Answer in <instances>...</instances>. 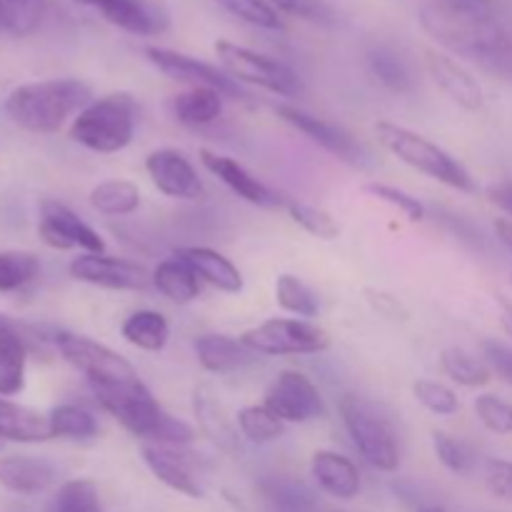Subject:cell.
Segmentation results:
<instances>
[{
	"label": "cell",
	"instance_id": "obj_1",
	"mask_svg": "<svg viewBox=\"0 0 512 512\" xmlns=\"http://www.w3.org/2000/svg\"><path fill=\"white\" fill-rule=\"evenodd\" d=\"M420 25L435 43L512 83V23L490 13L488 3L435 0L420 10Z\"/></svg>",
	"mask_w": 512,
	"mask_h": 512
},
{
	"label": "cell",
	"instance_id": "obj_2",
	"mask_svg": "<svg viewBox=\"0 0 512 512\" xmlns=\"http://www.w3.org/2000/svg\"><path fill=\"white\" fill-rule=\"evenodd\" d=\"M90 390L100 408L113 415L135 438L148 440L150 445H178V448L195 440V430L170 415L145 388L143 380L125 385H90Z\"/></svg>",
	"mask_w": 512,
	"mask_h": 512
},
{
	"label": "cell",
	"instance_id": "obj_3",
	"mask_svg": "<svg viewBox=\"0 0 512 512\" xmlns=\"http://www.w3.org/2000/svg\"><path fill=\"white\" fill-rule=\"evenodd\" d=\"M93 88L78 78H50L18 85L5 98L3 110L28 133H58L70 118L93 103Z\"/></svg>",
	"mask_w": 512,
	"mask_h": 512
},
{
	"label": "cell",
	"instance_id": "obj_4",
	"mask_svg": "<svg viewBox=\"0 0 512 512\" xmlns=\"http://www.w3.org/2000/svg\"><path fill=\"white\" fill-rule=\"evenodd\" d=\"M378 140L390 155L405 163L408 168L418 170V173L428 175V178L438 180V183L448 185V188L458 190V193H475V180L470 170L460 163L458 158L440 148L425 135L415 133V130L405 128V125L390 123V120H380L375 125Z\"/></svg>",
	"mask_w": 512,
	"mask_h": 512
},
{
	"label": "cell",
	"instance_id": "obj_5",
	"mask_svg": "<svg viewBox=\"0 0 512 512\" xmlns=\"http://www.w3.org/2000/svg\"><path fill=\"white\" fill-rule=\"evenodd\" d=\"M138 103L130 93H108L95 98L75 115L70 138L93 153H120L135 138Z\"/></svg>",
	"mask_w": 512,
	"mask_h": 512
},
{
	"label": "cell",
	"instance_id": "obj_6",
	"mask_svg": "<svg viewBox=\"0 0 512 512\" xmlns=\"http://www.w3.org/2000/svg\"><path fill=\"white\" fill-rule=\"evenodd\" d=\"M338 408L360 458L380 473H395L400 465V445L390 420L373 403L353 393L343 395Z\"/></svg>",
	"mask_w": 512,
	"mask_h": 512
},
{
	"label": "cell",
	"instance_id": "obj_7",
	"mask_svg": "<svg viewBox=\"0 0 512 512\" xmlns=\"http://www.w3.org/2000/svg\"><path fill=\"white\" fill-rule=\"evenodd\" d=\"M215 53H218L220 65L235 83H250L258 88L270 90L285 98H298L303 93V80L290 65L270 58V55L255 53L245 45L233 43V40H215Z\"/></svg>",
	"mask_w": 512,
	"mask_h": 512
},
{
	"label": "cell",
	"instance_id": "obj_8",
	"mask_svg": "<svg viewBox=\"0 0 512 512\" xmlns=\"http://www.w3.org/2000/svg\"><path fill=\"white\" fill-rule=\"evenodd\" d=\"M250 353L283 358V355H318L330 348V333L303 318H270L240 335Z\"/></svg>",
	"mask_w": 512,
	"mask_h": 512
},
{
	"label": "cell",
	"instance_id": "obj_9",
	"mask_svg": "<svg viewBox=\"0 0 512 512\" xmlns=\"http://www.w3.org/2000/svg\"><path fill=\"white\" fill-rule=\"evenodd\" d=\"M53 345L60 358L73 365L78 373H83L90 385H125L140 380L133 365L123 355L98 340L58 330L53 333Z\"/></svg>",
	"mask_w": 512,
	"mask_h": 512
},
{
	"label": "cell",
	"instance_id": "obj_10",
	"mask_svg": "<svg viewBox=\"0 0 512 512\" xmlns=\"http://www.w3.org/2000/svg\"><path fill=\"white\" fill-rule=\"evenodd\" d=\"M263 405L285 425H303L325 415L318 385L300 370H283L275 375L273 383L265 388Z\"/></svg>",
	"mask_w": 512,
	"mask_h": 512
},
{
	"label": "cell",
	"instance_id": "obj_11",
	"mask_svg": "<svg viewBox=\"0 0 512 512\" xmlns=\"http://www.w3.org/2000/svg\"><path fill=\"white\" fill-rule=\"evenodd\" d=\"M38 235L48 248L70 253H105V240L95 228H90L75 210L53 198L40 200Z\"/></svg>",
	"mask_w": 512,
	"mask_h": 512
},
{
	"label": "cell",
	"instance_id": "obj_12",
	"mask_svg": "<svg viewBox=\"0 0 512 512\" xmlns=\"http://www.w3.org/2000/svg\"><path fill=\"white\" fill-rule=\"evenodd\" d=\"M68 270L78 283L105 290H148L153 285V273L143 265L108 253H80Z\"/></svg>",
	"mask_w": 512,
	"mask_h": 512
},
{
	"label": "cell",
	"instance_id": "obj_13",
	"mask_svg": "<svg viewBox=\"0 0 512 512\" xmlns=\"http://www.w3.org/2000/svg\"><path fill=\"white\" fill-rule=\"evenodd\" d=\"M145 58L160 73L173 80H180V83H190V88H213L218 93L228 95V98H245L240 85L218 65H210L205 60L193 58V55L178 53V50L155 48V45L145 48Z\"/></svg>",
	"mask_w": 512,
	"mask_h": 512
},
{
	"label": "cell",
	"instance_id": "obj_14",
	"mask_svg": "<svg viewBox=\"0 0 512 512\" xmlns=\"http://www.w3.org/2000/svg\"><path fill=\"white\" fill-rule=\"evenodd\" d=\"M275 115H278L283 123H288L290 128H295L298 133H303L305 138L313 140L315 145H320L323 150H328L330 155H335L338 160L348 165H365V150L360 148L353 140V135L345 133L340 125L328 123V120L318 118V115L305 113L298 105H275Z\"/></svg>",
	"mask_w": 512,
	"mask_h": 512
},
{
	"label": "cell",
	"instance_id": "obj_15",
	"mask_svg": "<svg viewBox=\"0 0 512 512\" xmlns=\"http://www.w3.org/2000/svg\"><path fill=\"white\" fill-rule=\"evenodd\" d=\"M145 173L150 183L163 195L173 200H200L205 193V185L200 180L195 165L185 158L180 150L160 148L145 158Z\"/></svg>",
	"mask_w": 512,
	"mask_h": 512
},
{
	"label": "cell",
	"instance_id": "obj_16",
	"mask_svg": "<svg viewBox=\"0 0 512 512\" xmlns=\"http://www.w3.org/2000/svg\"><path fill=\"white\" fill-rule=\"evenodd\" d=\"M98 10L110 25L133 35H160L168 30V10L160 0H75Z\"/></svg>",
	"mask_w": 512,
	"mask_h": 512
},
{
	"label": "cell",
	"instance_id": "obj_17",
	"mask_svg": "<svg viewBox=\"0 0 512 512\" xmlns=\"http://www.w3.org/2000/svg\"><path fill=\"white\" fill-rule=\"evenodd\" d=\"M425 68H428L433 83L463 110L475 113L485 105L483 85L453 55L440 53V50H425Z\"/></svg>",
	"mask_w": 512,
	"mask_h": 512
},
{
	"label": "cell",
	"instance_id": "obj_18",
	"mask_svg": "<svg viewBox=\"0 0 512 512\" xmlns=\"http://www.w3.org/2000/svg\"><path fill=\"white\" fill-rule=\"evenodd\" d=\"M200 163L208 170L210 175L220 180L223 185H228L238 198H243L245 203L258 205V208H278V205H285V198H280L273 188L263 183V180L255 178L250 170H245L243 165L235 158H228V155H218L213 150L203 148L200 150Z\"/></svg>",
	"mask_w": 512,
	"mask_h": 512
},
{
	"label": "cell",
	"instance_id": "obj_19",
	"mask_svg": "<svg viewBox=\"0 0 512 512\" xmlns=\"http://www.w3.org/2000/svg\"><path fill=\"white\" fill-rule=\"evenodd\" d=\"M193 413L198 420V428L210 443L228 455H240V430L238 420L230 415L220 395L210 385H198L193 393Z\"/></svg>",
	"mask_w": 512,
	"mask_h": 512
},
{
	"label": "cell",
	"instance_id": "obj_20",
	"mask_svg": "<svg viewBox=\"0 0 512 512\" xmlns=\"http://www.w3.org/2000/svg\"><path fill=\"white\" fill-rule=\"evenodd\" d=\"M173 255L190 265V270L198 275L200 283H208L210 288L220 290L225 295L243 293V273H240L233 260L225 258L218 250L205 248V245H185V248H175Z\"/></svg>",
	"mask_w": 512,
	"mask_h": 512
},
{
	"label": "cell",
	"instance_id": "obj_21",
	"mask_svg": "<svg viewBox=\"0 0 512 512\" xmlns=\"http://www.w3.org/2000/svg\"><path fill=\"white\" fill-rule=\"evenodd\" d=\"M310 473L318 488L335 500H353L363 490L358 465L335 450H315L310 458Z\"/></svg>",
	"mask_w": 512,
	"mask_h": 512
},
{
	"label": "cell",
	"instance_id": "obj_22",
	"mask_svg": "<svg viewBox=\"0 0 512 512\" xmlns=\"http://www.w3.org/2000/svg\"><path fill=\"white\" fill-rule=\"evenodd\" d=\"M58 478L53 463L38 455H5L0 458V485L15 495H38Z\"/></svg>",
	"mask_w": 512,
	"mask_h": 512
},
{
	"label": "cell",
	"instance_id": "obj_23",
	"mask_svg": "<svg viewBox=\"0 0 512 512\" xmlns=\"http://www.w3.org/2000/svg\"><path fill=\"white\" fill-rule=\"evenodd\" d=\"M143 460L145 465H148L150 473H153V478L158 480V483H163L165 488H170L173 493L185 495V498H203V485L198 483L193 468H190L178 453H173V450L165 448V445H145Z\"/></svg>",
	"mask_w": 512,
	"mask_h": 512
},
{
	"label": "cell",
	"instance_id": "obj_24",
	"mask_svg": "<svg viewBox=\"0 0 512 512\" xmlns=\"http://www.w3.org/2000/svg\"><path fill=\"white\" fill-rule=\"evenodd\" d=\"M195 358L200 368L213 375L233 373L243 368L250 358V350L240 343V338H230L223 333H203L193 340Z\"/></svg>",
	"mask_w": 512,
	"mask_h": 512
},
{
	"label": "cell",
	"instance_id": "obj_25",
	"mask_svg": "<svg viewBox=\"0 0 512 512\" xmlns=\"http://www.w3.org/2000/svg\"><path fill=\"white\" fill-rule=\"evenodd\" d=\"M0 438L13 443H45L50 435L48 415L20 405L15 400L0 398Z\"/></svg>",
	"mask_w": 512,
	"mask_h": 512
},
{
	"label": "cell",
	"instance_id": "obj_26",
	"mask_svg": "<svg viewBox=\"0 0 512 512\" xmlns=\"http://www.w3.org/2000/svg\"><path fill=\"white\" fill-rule=\"evenodd\" d=\"M153 288L173 303H193L200 298V278L180 258H165L153 268Z\"/></svg>",
	"mask_w": 512,
	"mask_h": 512
},
{
	"label": "cell",
	"instance_id": "obj_27",
	"mask_svg": "<svg viewBox=\"0 0 512 512\" xmlns=\"http://www.w3.org/2000/svg\"><path fill=\"white\" fill-rule=\"evenodd\" d=\"M125 343L145 353H160L170 340V323L158 310H135L120 325Z\"/></svg>",
	"mask_w": 512,
	"mask_h": 512
},
{
	"label": "cell",
	"instance_id": "obj_28",
	"mask_svg": "<svg viewBox=\"0 0 512 512\" xmlns=\"http://www.w3.org/2000/svg\"><path fill=\"white\" fill-rule=\"evenodd\" d=\"M223 93L213 88H190L178 93L170 100L175 120L190 128H203V125L215 123L223 113Z\"/></svg>",
	"mask_w": 512,
	"mask_h": 512
},
{
	"label": "cell",
	"instance_id": "obj_29",
	"mask_svg": "<svg viewBox=\"0 0 512 512\" xmlns=\"http://www.w3.org/2000/svg\"><path fill=\"white\" fill-rule=\"evenodd\" d=\"M93 210L108 218H125L140 208V188L130 180H103L88 195Z\"/></svg>",
	"mask_w": 512,
	"mask_h": 512
},
{
	"label": "cell",
	"instance_id": "obj_30",
	"mask_svg": "<svg viewBox=\"0 0 512 512\" xmlns=\"http://www.w3.org/2000/svg\"><path fill=\"white\" fill-rule=\"evenodd\" d=\"M28 343L20 330L0 338V398H13L25 388Z\"/></svg>",
	"mask_w": 512,
	"mask_h": 512
},
{
	"label": "cell",
	"instance_id": "obj_31",
	"mask_svg": "<svg viewBox=\"0 0 512 512\" xmlns=\"http://www.w3.org/2000/svg\"><path fill=\"white\" fill-rule=\"evenodd\" d=\"M440 368L453 383L463 385V388H485L493 380V370L488 368V363L458 345L440 353Z\"/></svg>",
	"mask_w": 512,
	"mask_h": 512
},
{
	"label": "cell",
	"instance_id": "obj_32",
	"mask_svg": "<svg viewBox=\"0 0 512 512\" xmlns=\"http://www.w3.org/2000/svg\"><path fill=\"white\" fill-rule=\"evenodd\" d=\"M50 435L60 440H90L98 435V420L83 405L63 403L48 413Z\"/></svg>",
	"mask_w": 512,
	"mask_h": 512
},
{
	"label": "cell",
	"instance_id": "obj_33",
	"mask_svg": "<svg viewBox=\"0 0 512 512\" xmlns=\"http://www.w3.org/2000/svg\"><path fill=\"white\" fill-rule=\"evenodd\" d=\"M48 15V0H0V30L10 35L35 33Z\"/></svg>",
	"mask_w": 512,
	"mask_h": 512
},
{
	"label": "cell",
	"instance_id": "obj_34",
	"mask_svg": "<svg viewBox=\"0 0 512 512\" xmlns=\"http://www.w3.org/2000/svg\"><path fill=\"white\" fill-rule=\"evenodd\" d=\"M275 303L285 310V313L295 315V318L310 320L320 313L318 295L298 278V275L283 273L275 280Z\"/></svg>",
	"mask_w": 512,
	"mask_h": 512
},
{
	"label": "cell",
	"instance_id": "obj_35",
	"mask_svg": "<svg viewBox=\"0 0 512 512\" xmlns=\"http://www.w3.org/2000/svg\"><path fill=\"white\" fill-rule=\"evenodd\" d=\"M368 65L375 78L388 90L400 95H408L413 90L415 78L410 73V65L390 48H375L368 53Z\"/></svg>",
	"mask_w": 512,
	"mask_h": 512
},
{
	"label": "cell",
	"instance_id": "obj_36",
	"mask_svg": "<svg viewBox=\"0 0 512 512\" xmlns=\"http://www.w3.org/2000/svg\"><path fill=\"white\" fill-rule=\"evenodd\" d=\"M238 420V430L248 443H273V440L283 438L285 423L278 418V415L270 413L265 405H245V408L238 410L235 415Z\"/></svg>",
	"mask_w": 512,
	"mask_h": 512
},
{
	"label": "cell",
	"instance_id": "obj_37",
	"mask_svg": "<svg viewBox=\"0 0 512 512\" xmlns=\"http://www.w3.org/2000/svg\"><path fill=\"white\" fill-rule=\"evenodd\" d=\"M40 273V260L28 250H0V293H13L33 283Z\"/></svg>",
	"mask_w": 512,
	"mask_h": 512
},
{
	"label": "cell",
	"instance_id": "obj_38",
	"mask_svg": "<svg viewBox=\"0 0 512 512\" xmlns=\"http://www.w3.org/2000/svg\"><path fill=\"white\" fill-rule=\"evenodd\" d=\"M288 215L293 218L295 225L310 233L318 240H335L340 235V225L333 215L320 205L303 203V200H285Z\"/></svg>",
	"mask_w": 512,
	"mask_h": 512
},
{
	"label": "cell",
	"instance_id": "obj_39",
	"mask_svg": "<svg viewBox=\"0 0 512 512\" xmlns=\"http://www.w3.org/2000/svg\"><path fill=\"white\" fill-rule=\"evenodd\" d=\"M265 498L275 505L280 512H313L315 498L305 485L293 483V480L270 478L260 483Z\"/></svg>",
	"mask_w": 512,
	"mask_h": 512
},
{
	"label": "cell",
	"instance_id": "obj_40",
	"mask_svg": "<svg viewBox=\"0 0 512 512\" xmlns=\"http://www.w3.org/2000/svg\"><path fill=\"white\" fill-rule=\"evenodd\" d=\"M53 512H103L93 480H68L55 495Z\"/></svg>",
	"mask_w": 512,
	"mask_h": 512
},
{
	"label": "cell",
	"instance_id": "obj_41",
	"mask_svg": "<svg viewBox=\"0 0 512 512\" xmlns=\"http://www.w3.org/2000/svg\"><path fill=\"white\" fill-rule=\"evenodd\" d=\"M413 395L428 413L438 415V418H450L460 410L458 393L438 380H418L413 385Z\"/></svg>",
	"mask_w": 512,
	"mask_h": 512
},
{
	"label": "cell",
	"instance_id": "obj_42",
	"mask_svg": "<svg viewBox=\"0 0 512 512\" xmlns=\"http://www.w3.org/2000/svg\"><path fill=\"white\" fill-rule=\"evenodd\" d=\"M230 15L263 30H283L285 23L268 0H218Z\"/></svg>",
	"mask_w": 512,
	"mask_h": 512
},
{
	"label": "cell",
	"instance_id": "obj_43",
	"mask_svg": "<svg viewBox=\"0 0 512 512\" xmlns=\"http://www.w3.org/2000/svg\"><path fill=\"white\" fill-rule=\"evenodd\" d=\"M475 418L495 435H512V405L493 393H483L473 403Z\"/></svg>",
	"mask_w": 512,
	"mask_h": 512
},
{
	"label": "cell",
	"instance_id": "obj_44",
	"mask_svg": "<svg viewBox=\"0 0 512 512\" xmlns=\"http://www.w3.org/2000/svg\"><path fill=\"white\" fill-rule=\"evenodd\" d=\"M433 450L435 455H438L440 463H443L450 473L465 475L473 470V450H470L465 443H460V440H455L453 435L435 430Z\"/></svg>",
	"mask_w": 512,
	"mask_h": 512
},
{
	"label": "cell",
	"instance_id": "obj_45",
	"mask_svg": "<svg viewBox=\"0 0 512 512\" xmlns=\"http://www.w3.org/2000/svg\"><path fill=\"white\" fill-rule=\"evenodd\" d=\"M278 13L295 15L300 20H308L315 25H333L335 10L325 0H268Z\"/></svg>",
	"mask_w": 512,
	"mask_h": 512
},
{
	"label": "cell",
	"instance_id": "obj_46",
	"mask_svg": "<svg viewBox=\"0 0 512 512\" xmlns=\"http://www.w3.org/2000/svg\"><path fill=\"white\" fill-rule=\"evenodd\" d=\"M365 190H368L370 195H375L378 200H383V203L398 208L400 213H403L408 220H413V223L425 220V205L420 203L418 198H413L410 193H405V190L395 188V185H385V183H370L365 185Z\"/></svg>",
	"mask_w": 512,
	"mask_h": 512
},
{
	"label": "cell",
	"instance_id": "obj_47",
	"mask_svg": "<svg viewBox=\"0 0 512 512\" xmlns=\"http://www.w3.org/2000/svg\"><path fill=\"white\" fill-rule=\"evenodd\" d=\"M363 298L368 303V308L375 315H380L388 323H405L410 318V308L398 298V295L388 293L383 288H365Z\"/></svg>",
	"mask_w": 512,
	"mask_h": 512
},
{
	"label": "cell",
	"instance_id": "obj_48",
	"mask_svg": "<svg viewBox=\"0 0 512 512\" xmlns=\"http://www.w3.org/2000/svg\"><path fill=\"white\" fill-rule=\"evenodd\" d=\"M485 485L495 498L512 503V463L510 460H488L485 463Z\"/></svg>",
	"mask_w": 512,
	"mask_h": 512
},
{
	"label": "cell",
	"instance_id": "obj_49",
	"mask_svg": "<svg viewBox=\"0 0 512 512\" xmlns=\"http://www.w3.org/2000/svg\"><path fill=\"white\" fill-rule=\"evenodd\" d=\"M483 355L488 368L493 370V375L503 378L505 383L512 385V348L498 340H485L483 343Z\"/></svg>",
	"mask_w": 512,
	"mask_h": 512
},
{
	"label": "cell",
	"instance_id": "obj_50",
	"mask_svg": "<svg viewBox=\"0 0 512 512\" xmlns=\"http://www.w3.org/2000/svg\"><path fill=\"white\" fill-rule=\"evenodd\" d=\"M488 200L493 205H498L503 213H508L512 218V180H503V183H495L488 188Z\"/></svg>",
	"mask_w": 512,
	"mask_h": 512
},
{
	"label": "cell",
	"instance_id": "obj_51",
	"mask_svg": "<svg viewBox=\"0 0 512 512\" xmlns=\"http://www.w3.org/2000/svg\"><path fill=\"white\" fill-rule=\"evenodd\" d=\"M498 310H500V325H503V333L508 335L512 343V300L505 295H498Z\"/></svg>",
	"mask_w": 512,
	"mask_h": 512
},
{
	"label": "cell",
	"instance_id": "obj_52",
	"mask_svg": "<svg viewBox=\"0 0 512 512\" xmlns=\"http://www.w3.org/2000/svg\"><path fill=\"white\" fill-rule=\"evenodd\" d=\"M495 233H498V240L505 245V248L512 253V220L498 218L495 220Z\"/></svg>",
	"mask_w": 512,
	"mask_h": 512
},
{
	"label": "cell",
	"instance_id": "obj_53",
	"mask_svg": "<svg viewBox=\"0 0 512 512\" xmlns=\"http://www.w3.org/2000/svg\"><path fill=\"white\" fill-rule=\"evenodd\" d=\"M15 330H18V328H15V325H13V323H10V320H8V318H5V315H3V313H0V338H5V335L15 333Z\"/></svg>",
	"mask_w": 512,
	"mask_h": 512
},
{
	"label": "cell",
	"instance_id": "obj_54",
	"mask_svg": "<svg viewBox=\"0 0 512 512\" xmlns=\"http://www.w3.org/2000/svg\"><path fill=\"white\" fill-rule=\"evenodd\" d=\"M418 512H448L443 505H420Z\"/></svg>",
	"mask_w": 512,
	"mask_h": 512
},
{
	"label": "cell",
	"instance_id": "obj_55",
	"mask_svg": "<svg viewBox=\"0 0 512 512\" xmlns=\"http://www.w3.org/2000/svg\"><path fill=\"white\" fill-rule=\"evenodd\" d=\"M470 3H488V0H470Z\"/></svg>",
	"mask_w": 512,
	"mask_h": 512
},
{
	"label": "cell",
	"instance_id": "obj_56",
	"mask_svg": "<svg viewBox=\"0 0 512 512\" xmlns=\"http://www.w3.org/2000/svg\"><path fill=\"white\" fill-rule=\"evenodd\" d=\"M510 283H512V270H510Z\"/></svg>",
	"mask_w": 512,
	"mask_h": 512
},
{
	"label": "cell",
	"instance_id": "obj_57",
	"mask_svg": "<svg viewBox=\"0 0 512 512\" xmlns=\"http://www.w3.org/2000/svg\"><path fill=\"white\" fill-rule=\"evenodd\" d=\"M338 512H340V510H338Z\"/></svg>",
	"mask_w": 512,
	"mask_h": 512
}]
</instances>
